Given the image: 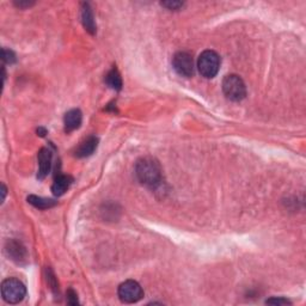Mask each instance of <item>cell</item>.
Here are the masks:
<instances>
[{"label": "cell", "instance_id": "7c38bea8", "mask_svg": "<svg viewBox=\"0 0 306 306\" xmlns=\"http://www.w3.org/2000/svg\"><path fill=\"white\" fill-rule=\"evenodd\" d=\"M82 19L85 29L88 30L90 34H95L96 24H95V19H93L92 10L90 8V5L85 4V3L82 5Z\"/></svg>", "mask_w": 306, "mask_h": 306}, {"label": "cell", "instance_id": "ba28073f", "mask_svg": "<svg viewBox=\"0 0 306 306\" xmlns=\"http://www.w3.org/2000/svg\"><path fill=\"white\" fill-rule=\"evenodd\" d=\"M83 121V115L82 111L79 109H71L65 114L64 117V124H65V131L67 133L78 130L81 127Z\"/></svg>", "mask_w": 306, "mask_h": 306}, {"label": "cell", "instance_id": "30bf717a", "mask_svg": "<svg viewBox=\"0 0 306 306\" xmlns=\"http://www.w3.org/2000/svg\"><path fill=\"white\" fill-rule=\"evenodd\" d=\"M6 251H8L9 256H11V259L13 261H16L17 263L27 260L26 248H24V246L18 242L16 241L9 242L8 245H6Z\"/></svg>", "mask_w": 306, "mask_h": 306}, {"label": "cell", "instance_id": "9a60e30c", "mask_svg": "<svg viewBox=\"0 0 306 306\" xmlns=\"http://www.w3.org/2000/svg\"><path fill=\"white\" fill-rule=\"evenodd\" d=\"M3 60H4L6 64H13V62L16 61V57L15 54H13L12 50H9V49H3Z\"/></svg>", "mask_w": 306, "mask_h": 306}, {"label": "cell", "instance_id": "2e32d148", "mask_svg": "<svg viewBox=\"0 0 306 306\" xmlns=\"http://www.w3.org/2000/svg\"><path fill=\"white\" fill-rule=\"evenodd\" d=\"M267 304H273V305H288L291 304L290 300L284 298H273V299H268L266 301Z\"/></svg>", "mask_w": 306, "mask_h": 306}, {"label": "cell", "instance_id": "6da1fadb", "mask_svg": "<svg viewBox=\"0 0 306 306\" xmlns=\"http://www.w3.org/2000/svg\"><path fill=\"white\" fill-rule=\"evenodd\" d=\"M135 175L144 186L155 188L162 181V170L158 162L151 157L141 158L135 165Z\"/></svg>", "mask_w": 306, "mask_h": 306}, {"label": "cell", "instance_id": "7a4b0ae2", "mask_svg": "<svg viewBox=\"0 0 306 306\" xmlns=\"http://www.w3.org/2000/svg\"><path fill=\"white\" fill-rule=\"evenodd\" d=\"M27 294V288L24 284L15 277H10L3 281L2 295L4 300L9 304H18Z\"/></svg>", "mask_w": 306, "mask_h": 306}, {"label": "cell", "instance_id": "277c9868", "mask_svg": "<svg viewBox=\"0 0 306 306\" xmlns=\"http://www.w3.org/2000/svg\"><path fill=\"white\" fill-rule=\"evenodd\" d=\"M222 91L228 99L239 102L246 96V88L242 78L236 74L226 75L222 81Z\"/></svg>", "mask_w": 306, "mask_h": 306}, {"label": "cell", "instance_id": "3957f363", "mask_svg": "<svg viewBox=\"0 0 306 306\" xmlns=\"http://www.w3.org/2000/svg\"><path fill=\"white\" fill-rule=\"evenodd\" d=\"M220 68V58L213 50H205L197 59V69L205 78H214Z\"/></svg>", "mask_w": 306, "mask_h": 306}, {"label": "cell", "instance_id": "8fae6325", "mask_svg": "<svg viewBox=\"0 0 306 306\" xmlns=\"http://www.w3.org/2000/svg\"><path fill=\"white\" fill-rule=\"evenodd\" d=\"M73 180L67 175H59L55 178L53 186H52V191L55 196L64 195L66 191L68 190V188L71 187Z\"/></svg>", "mask_w": 306, "mask_h": 306}, {"label": "cell", "instance_id": "e0dca14e", "mask_svg": "<svg viewBox=\"0 0 306 306\" xmlns=\"http://www.w3.org/2000/svg\"><path fill=\"white\" fill-rule=\"evenodd\" d=\"M67 302L69 305H76L78 304V295L73 290H68L67 292Z\"/></svg>", "mask_w": 306, "mask_h": 306}, {"label": "cell", "instance_id": "ac0fdd59", "mask_svg": "<svg viewBox=\"0 0 306 306\" xmlns=\"http://www.w3.org/2000/svg\"><path fill=\"white\" fill-rule=\"evenodd\" d=\"M163 6H165V8H168L169 10H178L181 6H183V3L180 2H165L162 3Z\"/></svg>", "mask_w": 306, "mask_h": 306}, {"label": "cell", "instance_id": "5bb4252c", "mask_svg": "<svg viewBox=\"0 0 306 306\" xmlns=\"http://www.w3.org/2000/svg\"><path fill=\"white\" fill-rule=\"evenodd\" d=\"M28 202L33 205L34 207L38 208V210H47V208H50L55 206V201L54 200H49V199H43V197H38L35 195H30L28 197Z\"/></svg>", "mask_w": 306, "mask_h": 306}, {"label": "cell", "instance_id": "52a82bcc", "mask_svg": "<svg viewBox=\"0 0 306 306\" xmlns=\"http://www.w3.org/2000/svg\"><path fill=\"white\" fill-rule=\"evenodd\" d=\"M52 157H53V153H52L49 148H42L40 153H38V180H43L49 173L52 166Z\"/></svg>", "mask_w": 306, "mask_h": 306}, {"label": "cell", "instance_id": "8992f818", "mask_svg": "<svg viewBox=\"0 0 306 306\" xmlns=\"http://www.w3.org/2000/svg\"><path fill=\"white\" fill-rule=\"evenodd\" d=\"M173 69L182 76H191L194 74L193 57L187 52H178L172 59Z\"/></svg>", "mask_w": 306, "mask_h": 306}, {"label": "cell", "instance_id": "4fadbf2b", "mask_svg": "<svg viewBox=\"0 0 306 306\" xmlns=\"http://www.w3.org/2000/svg\"><path fill=\"white\" fill-rule=\"evenodd\" d=\"M106 83L111 89L116 90V91L121 90V88H122V79H121L120 73L116 68H111L110 71L108 72V74L106 75Z\"/></svg>", "mask_w": 306, "mask_h": 306}, {"label": "cell", "instance_id": "5b68a950", "mask_svg": "<svg viewBox=\"0 0 306 306\" xmlns=\"http://www.w3.org/2000/svg\"><path fill=\"white\" fill-rule=\"evenodd\" d=\"M119 298L121 301L126 302V304H133L138 302L140 299L144 297V291L140 285L134 280H127L119 286Z\"/></svg>", "mask_w": 306, "mask_h": 306}, {"label": "cell", "instance_id": "9c48e42d", "mask_svg": "<svg viewBox=\"0 0 306 306\" xmlns=\"http://www.w3.org/2000/svg\"><path fill=\"white\" fill-rule=\"evenodd\" d=\"M97 145H98V139L96 137H89L88 139H85L84 141L79 145V147L75 149V156L76 157H89L91 156L95 149L97 148Z\"/></svg>", "mask_w": 306, "mask_h": 306}]
</instances>
